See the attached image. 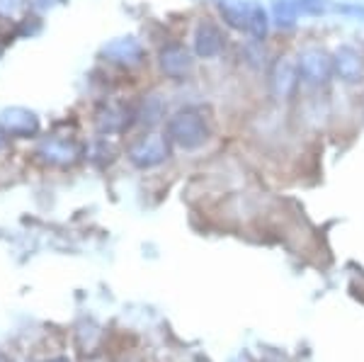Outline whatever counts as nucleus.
I'll return each mask as SVG.
<instances>
[{"label": "nucleus", "instance_id": "f257e3e1", "mask_svg": "<svg viewBox=\"0 0 364 362\" xmlns=\"http://www.w3.org/2000/svg\"><path fill=\"white\" fill-rule=\"evenodd\" d=\"M219 13L233 29L250 34L252 39L267 37V13L257 0H219Z\"/></svg>", "mask_w": 364, "mask_h": 362}, {"label": "nucleus", "instance_id": "f03ea898", "mask_svg": "<svg viewBox=\"0 0 364 362\" xmlns=\"http://www.w3.org/2000/svg\"><path fill=\"white\" fill-rule=\"evenodd\" d=\"M168 139L178 144L185 151H195L199 146L207 144L209 127L207 119L197 112V110H182L168 122Z\"/></svg>", "mask_w": 364, "mask_h": 362}, {"label": "nucleus", "instance_id": "7ed1b4c3", "mask_svg": "<svg viewBox=\"0 0 364 362\" xmlns=\"http://www.w3.org/2000/svg\"><path fill=\"white\" fill-rule=\"evenodd\" d=\"M170 156V146L168 139L163 134H146L141 137L136 144H132L129 149V161L136 168H156L161 163H166Z\"/></svg>", "mask_w": 364, "mask_h": 362}, {"label": "nucleus", "instance_id": "20e7f679", "mask_svg": "<svg viewBox=\"0 0 364 362\" xmlns=\"http://www.w3.org/2000/svg\"><path fill=\"white\" fill-rule=\"evenodd\" d=\"M100 56H102L105 61L114 63V66L136 68L146 61V49L141 46L136 37H117V39H109V42L100 49Z\"/></svg>", "mask_w": 364, "mask_h": 362}, {"label": "nucleus", "instance_id": "39448f33", "mask_svg": "<svg viewBox=\"0 0 364 362\" xmlns=\"http://www.w3.org/2000/svg\"><path fill=\"white\" fill-rule=\"evenodd\" d=\"M299 75L309 85H323L333 75V56H328L323 49H306L299 54Z\"/></svg>", "mask_w": 364, "mask_h": 362}, {"label": "nucleus", "instance_id": "423d86ee", "mask_svg": "<svg viewBox=\"0 0 364 362\" xmlns=\"http://www.w3.org/2000/svg\"><path fill=\"white\" fill-rule=\"evenodd\" d=\"M39 132V117L27 107H5L0 112V134L10 139H29Z\"/></svg>", "mask_w": 364, "mask_h": 362}, {"label": "nucleus", "instance_id": "0eeeda50", "mask_svg": "<svg viewBox=\"0 0 364 362\" xmlns=\"http://www.w3.org/2000/svg\"><path fill=\"white\" fill-rule=\"evenodd\" d=\"M37 159L46 163V166L68 168L80 159V149H78V144L70 142V139L51 137V139H44V142L37 146Z\"/></svg>", "mask_w": 364, "mask_h": 362}, {"label": "nucleus", "instance_id": "6e6552de", "mask_svg": "<svg viewBox=\"0 0 364 362\" xmlns=\"http://www.w3.org/2000/svg\"><path fill=\"white\" fill-rule=\"evenodd\" d=\"M333 73L345 83H360L364 75V58L355 46H338L333 54Z\"/></svg>", "mask_w": 364, "mask_h": 362}, {"label": "nucleus", "instance_id": "1a4fd4ad", "mask_svg": "<svg viewBox=\"0 0 364 362\" xmlns=\"http://www.w3.org/2000/svg\"><path fill=\"white\" fill-rule=\"evenodd\" d=\"M158 63H161V71L175 80H182L192 71V56L182 44H168L166 49H161Z\"/></svg>", "mask_w": 364, "mask_h": 362}, {"label": "nucleus", "instance_id": "9d476101", "mask_svg": "<svg viewBox=\"0 0 364 362\" xmlns=\"http://www.w3.org/2000/svg\"><path fill=\"white\" fill-rule=\"evenodd\" d=\"M299 66L291 63L287 56H279L272 66V73H269V83H272V92L277 97H291V92L296 90L299 85Z\"/></svg>", "mask_w": 364, "mask_h": 362}, {"label": "nucleus", "instance_id": "9b49d317", "mask_svg": "<svg viewBox=\"0 0 364 362\" xmlns=\"http://www.w3.org/2000/svg\"><path fill=\"white\" fill-rule=\"evenodd\" d=\"M224 49V37H221L219 27L214 22H199L195 29V51L202 58H214Z\"/></svg>", "mask_w": 364, "mask_h": 362}, {"label": "nucleus", "instance_id": "f8f14e48", "mask_svg": "<svg viewBox=\"0 0 364 362\" xmlns=\"http://www.w3.org/2000/svg\"><path fill=\"white\" fill-rule=\"evenodd\" d=\"M132 124V112L124 107H102L95 117V127L100 134H122L127 127Z\"/></svg>", "mask_w": 364, "mask_h": 362}, {"label": "nucleus", "instance_id": "ddd939ff", "mask_svg": "<svg viewBox=\"0 0 364 362\" xmlns=\"http://www.w3.org/2000/svg\"><path fill=\"white\" fill-rule=\"evenodd\" d=\"M269 15H272V22L279 29H291L299 22V5L294 0H272Z\"/></svg>", "mask_w": 364, "mask_h": 362}, {"label": "nucleus", "instance_id": "4468645a", "mask_svg": "<svg viewBox=\"0 0 364 362\" xmlns=\"http://www.w3.org/2000/svg\"><path fill=\"white\" fill-rule=\"evenodd\" d=\"M161 112H163V105H161V100H158V95H149L144 100V110H141L139 117H141L144 124H156Z\"/></svg>", "mask_w": 364, "mask_h": 362}, {"label": "nucleus", "instance_id": "2eb2a0df", "mask_svg": "<svg viewBox=\"0 0 364 362\" xmlns=\"http://www.w3.org/2000/svg\"><path fill=\"white\" fill-rule=\"evenodd\" d=\"M299 5L301 13H309V15H321L328 10V0H294Z\"/></svg>", "mask_w": 364, "mask_h": 362}, {"label": "nucleus", "instance_id": "dca6fc26", "mask_svg": "<svg viewBox=\"0 0 364 362\" xmlns=\"http://www.w3.org/2000/svg\"><path fill=\"white\" fill-rule=\"evenodd\" d=\"M22 8V0H0V17H15Z\"/></svg>", "mask_w": 364, "mask_h": 362}, {"label": "nucleus", "instance_id": "f3484780", "mask_svg": "<svg viewBox=\"0 0 364 362\" xmlns=\"http://www.w3.org/2000/svg\"><path fill=\"white\" fill-rule=\"evenodd\" d=\"M54 3H56V0H29V5H32V8H37V10H49Z\"/></svg>", "mask_w": 364, "mask_h": 362}, {"label": "nucleus", "instance_id": "a211bd4d", "mask_svg": "<svg viewBox=\"0 0 364 362\" xmlns=\"http://www.w3.org/2000/svg\"><path fill=\"white\" fill-rule=\"evenodd\" d=\"M0 362H10V360H8V355H3V353H0Z\"/></svg>", "mask_w": 364, "mask_h": 362}, {"label": "nucleus", "instance_id": "6ab92c4d", "mask_svg": "<svg viewBox=\"0 0 364 362\" xmlns=\"http://www.w3.org/2000/svg\"><path fill=\"white\" fill-rule=\"evenodd\" d=\"M49 362H68L66 358H56V360H49Z\"/></svg>", "mask_w": 364, "mask_h": 362}, {"label": "nucleus", "instance_id": "aec40b11", "mask_svg": "<svg viewBox=\"0 0 364 362\" xmlns=\"http://www.w3.org/2000/svg\"><path fill=\"white\" fill-rule=\"evenodd\" d=\"M233 362H248V358H236V360H233Z\"/></svg>", "mask_w": 364, "mask_h": 362}, {"label": "nucleus", "instance_id": "412c9836", "mask_svg": "<svg viewBox=\"0 0 364 362\" xmlns=\"http://www.w3.org/2000/svg\"><path fill=\"white\" fill-rule=\"evenodd\" d=\"M3 146H5V139H3V137H0V151H3Z\"/></svg>", "mask_w": 364, "mask_h": 362}]
</instances>
